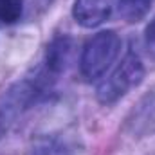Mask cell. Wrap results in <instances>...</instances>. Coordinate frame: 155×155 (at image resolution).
<instances>
[{
  "label": "cell",
  "mask_w": 155,
  "mask_h": 155,
  "mask_svg": "<svg viewBox=\"0 0 155 155\" xmlns=\"http://www.w3.org/2000/svg\"><path fill=\"white\" fill-rule=\"evenodd\" d=\"M152 0H117L121 16L126 22H139L150 11Z\"/></svg>",
  "instance_id": "obj_5"
},
{
  "label": "cell",
  "mask_w": 155,
  "mask_h": 155,
  "mask_svg": "<svg viewBox=\"0 0 155 155\" xmlns=\"http://www.w3.org/2000/svg\"><path fill=\"white\" fill-rule=\"evenodd\" d=\"M117 7V0H76L72 16L83 27H97L108 20Z\"/></svg>",
  "instance_id": "obj_3"
},
{
  "label": "cell",
  "mask_w": 155,
  "mask_h": 155,
  "mask_svg": "<svg viewBox=\"0 0 155 155\" xmlns=\"http://www.w3.org/2000/svg\"><path fill=\"white\" fill-rule=\"evenodd\" d=\"M24 13V0H0V22L15 24Z\"/></svg>",
  "instance_id": "obj_6"
},
{
  "label": "cell",
  "mask_w": 155,
  "mask_h": 155,
  "mask_svg": "<svg viewBox=\"0 0 155 155\" xmlns=\"http://www.w3.org/2000/svg\"><path fill=\"white\" fill-rule=\"evenodd\" d=\"M72 38L67 35H60L51 40L45 51V71L51 76H56L65 71L72 54Z\"/></svg>",
  "instance_id": "obj_4"
},
{
  "label": "cell",
  "mask_w": 155,
  "mask_h": 155,
  "mask_svg": "<svg viewBox=\"0 0 155 155\" xmlns=\"http://www.w3.org/2000/svg\"><path fill=\"white\" fill-rule=\"evenodd\" d=\"M31 155H69V150L58 139H40Z\"/></svg>",
  "instance_id": "obj_7"
},
{
  "label": "cell",
  "mask_w": 155,
  "mask_h": 155,
  "mask_svg": "<svg viewBox=\"0 0 155 155\" xmlns=\"http://www.w3.org/2000/svg\"><path fill=\"white\" fill-rule=\"evenodd\" d=\"M121 51V38L114 31H101L94 35L83 47L79 71L87 81L101 78L116 61Z\"/></svg>",
  "instance_id": "obj_1"
},
{
  "label": "cell",
  "mask_w": 155,
  "mask_h": 155,
  "mask_svg": "<svg viewBox=\"0 0 155 155\" xmlns=\"http://www.w3.org/2000/svg\"><path fill=\"white\" fill-rule=\"evenodd\" d=\"M144 45L148 49V54L155 60V18L148 24L146 33H144Z\"/></svg>",
  "instance_id": "obj_8"
},
{
  "label": "cell",
  "mask_w": 155,
  "mask_h": 155,
  "mask_svg": "<svg viewBox=\"0 0 155 155\" xmlns=\"http://www.w3.org/2000/svg\"><path fill=\"white\" fill-rule=\"evenodd\" d=\"M143 78H144V67L141 58L134 51H128L116 71L107 79H103L101 85L97 87V92H96L97 99L103 105L116 103L128 90L137 87L143 81Z\"/></svg>",
  "instance_id": "obj_2"
}]
</instances>
